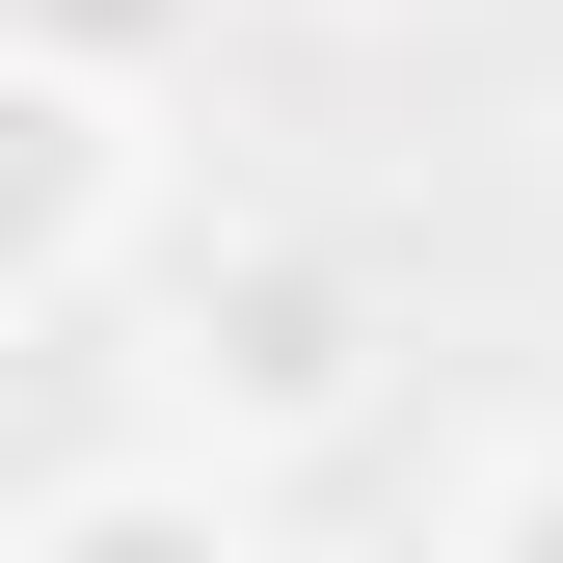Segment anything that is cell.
I'll return each instance as SVG.
<instances>
[{
	"label": "cell",
	"instance_id": "cell-1",
	"mask_svg": "<svg viewBox=\"0 0 563 563\" xmlns=\"http://www.w3.org/2000/svg\"><path fill=\"white\" fill-rule=\"evenodd\" d=\"M134 376H162V456L268 483V456H349V430H376L402 296H376V242H322V216H216L162 296H134Z\"/></svg>",
	"mask_w": 563,
	"mask_h": 563
},
{
	"label": "cell",
	"instance_id": "cell-2",
	"mask_svg": "<svg viewBox=\"0 0 563 563\" xmlns=\"http://www.w3.org/2000/svg\"><path fill=\"white\" fill-rule=\"evenodd\" d=\"M108 242H134V108L54 81V54H0V322H54Z\"/></svg>",
	"mask_w": 563,
	"mask_h": 563
},
{
	"label": "cell",
	"instance_id": "cell-3",
	"mask_svg": "<svg viewBox=\"0 0 563 563\" xmlns=\"http://www.w3.org/2000/svg\"><path fill=\"white\" fill-rule=\"evenodd\" d=\"M0 563H296V537H268V483H216V456H81V483L0 510Z\"/></svg>",
	"mask_w": 563,
	"mask_h": 563
},
{
	"label": "cell",
	"instance_id": "cell-4",
	"mask_svg": "<svg viewBox=\"0 0 563 563\" xmlns=\"http://www.w3.org/2000/svg\"><path fill=\"white\" fill-rule=\"evenodd\" d=\"M0 54H54V81H108V108H162L188 54H216V0H0Z\"/></svg>",
	"mask_w": 563,
	"mask_h": 563
},
{
	"label": "cell",
	"instance_id": "cell-5",
	"mask_svg": "<svg viewBox=\"0 0 563 563\" xmlns=\"http://www.w3.org/2000/svg\"><path fill=\"white\" fill-rule=\"evenodd\" d=\"M430 563H563V430H510V456H483V483H456V537H430Z\"/></svg>",
	"mask_w": 563,
	"mask_h": 563
}]
</instances>
